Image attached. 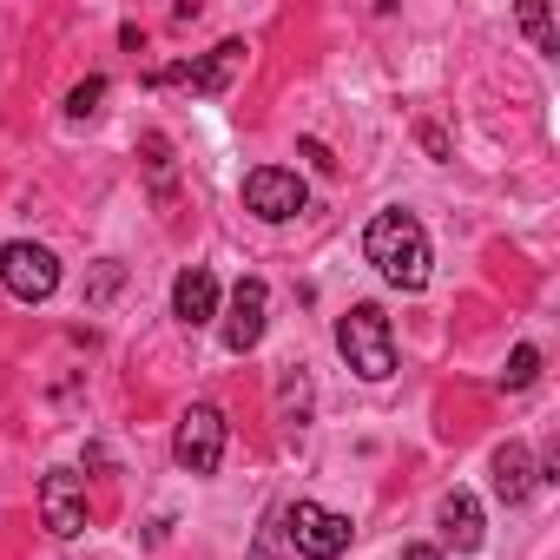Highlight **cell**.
<instances>
[{
	"label": "cell",
	"mask_w": 560,
	"mask_h": 560,
	"mask_svg": "<svg viewBox=\"0 0 560 560\" xmlns=\"http://www.w3.org/2000/svg\"><path fill=\"white\" fill-rule=\"evenodd\" d=\"M172 462H178L185 475H218V462H224V416H218L211 402H191V409L178 416V429H172Z\"/></svg>",
	"instance_id": "obj_4"
},
{
	"label": "cell",
	"mask_w": 560,
	"mask_h": 560,
	"mask_svg": "<svg viewBox=\"0 0 560 560\" xmlns=\"http://www.w3.org/2000/svg\"><path fill=\"white\" fill-rule=\"evenodd\" d=\"M337 350L363 383H383L396 370V337H389V317L376 304H350V317L337 324Z\"/></svg>",
	"instance_id": "obj_2"
},
{
	"label": "cell",
	"mask_w": 560,
	"mask_h": 560,
	"mask_svg": "<svg viewBox=\"0 0 560 560\" xmlns=\"http://www.w3.org/2000/svg\"><path fill=\"white\" fill-rule=\"evenodd\" d=\"M237 54H244V47H237V40H224V47H218L211 60H185V67H165V73H159V86H191V93H218V86L231 80Z\"/></svg>",
	"instance_id": "obj_10"
},
{
	"label": "cell",
	"mask_w": 560,
	"mask_h": 560,
	"mask_svg": "<svg viewBox=\"0 0 560 560\" xmlns=\"http://www.w3.org/2000/svg\"><path fill=\"white\" fill-rule=\"evenodd\" d=\"M534 376H540V350H534V343H521V350L508 357V376H501V383H508V389H527Z\"/></svg>",
	"instance_id": "obj_13"
},
{
	"label": "cell",
	"mask_w": 560,
	"mask_h": 560,
	"mask_svg": "<svg viewBox=\"0 0 560 560\" xmlns=\"http://www.w3.org/2000/svg\"><path fill=\"white\" fill-rule=\"evenodd\" d=\"M100 100H106V80H80V86H73V100H67V113H73V119H86V113H100Z\"/></svg>",
	"instance_id": "obj_14"
},
{
	"label": "cell",
	"mask_w": 560,
	"mask_h": 560,
	"mask_svg": "<svg viewBox=\"0 0 560 560\" xmlns=\"http://www.w3.org/2000/svg\"><path fill=\"white\" fill-rule=\"evenodd\" d=\"M172 317H178V324H191V330L218 317V277H211L205 264L178 270V284H172Z\"/></svg>",
	"instance_id": "obj_9"
},
{
	"label": "cell",
	"mask_w": 560,
	"mask_h": 560,
	"mask_svg": "<svg viewBox=\"0 0 560 560\" xmlns=\"http://www.w3.org/2000/svg\"><path fill=\"white\" fill-rule=\"evenodd\" d=\"M244 205H250L264 224H284V218L304 211V178L284 172V165H257V172L244 178Z\"/></svg>",
	"instance_id": "obj_6"
},
{
	"label": "cell",
	"mask_w": 560,
	"mask_h": 560,
	"mask_svg": "<svg viewBox=\"0 0 560 560\" xmlns=\"http://www.w3.org/2000/svg\"><path fill=\"white\" fill-rule=\"evenodd\" d=\"M264 317H270V284L264 277H237V291H231V317H224V343L244 357L264 343Z\"/></svg>",
	"instance_id": "obj_8"
},
{
	"label": "cell",
	"mask_w": 560,
	"mask_h": 560,
	"mask_svg": "<svg viewBox=\"0 0 560 560\" xmlns=\"http://www.w3.org/2000/svg\"><path fill=\"white\" fill-rule=\"evenodd\" d=\"M402 560H442V547H422L416 540V547H402Z\"/></svg>",
	"instance_id": "obj_15"
},
{
	"label": "cell",
	"mask_w": 560,
	"mask_h": 560,
	"mask_svg": "<svg viewBox=\"0 0 560 560\" xmlns=\"http://www.w3.org/2000/svg\"><path fill=\"white\" fill-rule=\"evenodd\" d=\"M277 527H284V540L304 553V560H337L350 547V521L337 508H317V501H291L284 514H277Z\"/></svg>",
	"instance_id": "obj_3"
},
{
	"label": "cell",
	"mask_w": 560,
	"mask_h": 560,
	"mask_svg": "<svg viewBox=\"0 0 560 560\" xmlns=\"http://www.w3.org/2000/svg\"><path fill=\"white\" fill-rule=\"evenodd\" d=\"M534 481H540V475H534L527 448H521V442H501V448H494V494H501L508 508H521V501L534 494Z\"/></svg>",
	"instance_id": "obj_12"
},
{
	"label": "cell",
	"mask_w": 560,
	"mask_h": 560,
	"mask_svg": "<svg viewBox=\"0 0 560 560\" xmlns=\"http://www.w3.org/2000/svg\"><path fill=\"white\" fill-rule=\"evenodd\" d=\"M0 284H8L21 304H47V298L60 291V257H54L47 244L14 237L8 250H0Z\"/></svg>",
	"instance_id": "obj_5"
},
{
	"label": "cell",
	"mask_w": 560,
	"mask_h": 560,
	"mask_svg": "<svg viewBox=\"0 0 560 560\" xmlns=\"http://www.w3.org/2000/svg\"><path fill=\"white\" fill-rule=\"evenodd\" d=\"M40 521H47V534H60V540L86 534V481H80L73 468H54V475L40 481Z\"/></svg>",
	"instance_id": "obj_7"
},
{
	"label": "cell",
	"mask_w": 560,
	"mask_h": 560,
	"mask_svg": "<svg viewBox=\"0 0 560 560\" xmlns=\"http://www.w3.org/2000/svg\"><path fill=\"white\" fill-rule=\"evenodd\" d=\"M435 521H442V540H448L455 553H475V547H481V501H475L468 488H455V494H442V508H435Z\"/></svg>",
	"instance_id": "obj_11"
},
{
	"label": "cell",
	"mask_w": 560,
	"mask_h": 560,
	"mask_svg": "<svg viewBox=\"0 0 560 560\" xmlns=\"http://www.w3.org/2000/svg\"><path fill=\"white\" fill-rule=\"evenodd\" d=\"M363 257L389 277L396 291H422L429 284V231L409 218V211H376L370 231H363Z\"/></svg>",
	"instance_id": "obj_1"
}]
</instances>
